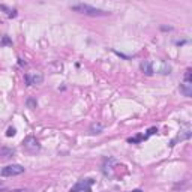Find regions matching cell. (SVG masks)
<instances>
[{"label": "cell", "instance_id": "cell-23", "mask_svg": "<svg viewBox=\"0 0 192 192\" xmlns=\"http://www.w3.org/2000/svg\"><path fill=\"white\" fill-rule=\"evenodd\" d=\"M0 186H2V182H0Z\"/></svg>", "mask_w": 192, "mask_h": 192}, {"label": "cell", "instance_id": "cell-22", "mask_svg": "<svg viewBox=\"0 0 192 192\" xmlns=\"http://www.w3.org/2000/svg\"><path fill=\"white\" fill-rule=\"evenodd\" d=\"M129 192H143L141 189H134V191H129Z\"/></svg>", "mask_w": 192, "mask_h": 192}, {"label": "cell", "instance_id": "cell-9", "mask_svg": "<svg viewBox=\"0 0 192 192\" xmlns=\"http://www.w3.org/2000/svg\"><path fill=\"white\" fill-rule=\"evenodd\" d=\"M179 90L183 95L185 98H192V83H186L183 81L182 84L179 86Z\"/></svg>", "mask_w": 192, "mask_h": 192}, {"label": "cell", "instance_id": "cell-8", "mask_svg": "<svg viewBox=\"0 0 192 192\" xmlns=\"http://www.w3.org/2000/svg\"><path fill=\"white\" fill-rule=\"evenodd\" d=\"M140 69H141V72L144 74V75H147V77H150V75H153V63L150 60H144L140 63Z\"/></svg>", "mask_w": 192, "mask_h": 192}, {"label": "cell", "instance_id": "cell-3", "mask_svg": "<svg viewBox=\"0 0 192 192\" xmlns=\"http://www.w3.org/2000/svg\"><path fill=\"white\" fill-rule=\"evenodd\" d=\"M23 149H24V152H27V153H30V155H35L41 150V144H39V141L35 138L33 135H29V137H26V138L23 140Z\"/></svg>", "mask_w": 192, "mask_h": 192}, {"label": "cell", "instance_id": "cell-4", "mask_svg": "<svg viewBox=\"0 0 192 192\" xmlns=\"http://www.w3.org/2000/svg\"><path fill=\"white\" fill-rule=\"evenodd\" d=\"M26 168L20 164H12V165H6L0 170V176L2 177H14V176H20L23 174Z\"/></svg>", "mask_w": 192, "mask_h": 192}, {"label": "cell", "instance_id": "cell-2", "mask_svg": "<svg viewBox=\"0 0 192 192\" xmlns=\"http://www.w3.org/2000/svg\"><path fill=\"white\" fill-rule=\"evenodd\" d=\"M93 185H95V179H92V177L80 179L77 183L69 189V192H90Z\"/></svg>", "mask_w": 192, "mask_h": 192}, {"label": "cell", "instance_id": "cell-16", "mask_svg": "<svg viewBox=\"0 0 192 192\" xmlns=\"http://www.w3.org/2000/svg\"><path fill=\"white\" fill-rule=\"evenodd\" d=\"M11 44H12V41H11V38H9V36H3V38H2V41H0V47L11 45Z\"/></svg>", "mask_w": 192, "mask_h": 192}, {"label": "cell", "instance_id": "cell-21", "mask_svg": "<svg viewBox=\"0 0 192 192\" xmlns=\"http://www.w3.org/2000/svg\"><path fill=\"white\" fill-rule=\"evenodd\" d=\"M176 44L177 45H183V44H186V41H177Z\"/></svg>", "mask_w": 192, "mask_h": 192}, {"label": "cell", "instance_id": "cell-18", "mask_svg": "<svg viewBox=\"0 0 192 192\" xmlns=\"http://www.w3.org/2000/svg\"><path fill=\"white\" fill-rule=\"evenodd\" d=\"M8 17H9V18H15V17H17V9H12V11L8 14Z\"/></svg>", "mask_w": 192, "mask_h": 192}, {"label": "cell", "instance_id": "cell-7", "mask_svg": "<svg viewBox=\"0 0 192 192\" xmlns=\"http://www.w3.org/2000/svg\"><path fill=\"white\" fill-rule=\"evenodd\" d=\"M191 135H192V131H191V126H189V123H186L185 125V128L180 131V134L177 135L174 140H171V143H170V146L171 147H174L179 143V141H183V140H189L191 138Z\"/></svg>", "mask_w": 192, "mask_h": 192}, {"label": "cell", "instance_id": "cell-15", "mask_svg": "<svg viewBox=\"0 0 192 192\" xmlns=\"http://www.w3.org/2000/svg\"><path fill=\"white\" fill-rule=\"evenodd\" d=\"M185 81H186V83H192V71H191V68H188V69L185 71Z\"/></svg>", "mask_w": 192, "mask_h": 192}, {"label": "cell", "instance_id": "cell-12", "mask_svg": "<svg viewBox=\"0 0 192 192\" xmlns=\"http://www.w3.org/2000/svg\"><path fill=\"white\" fill-rule=\"evenodd\" d=\"M159 74H162V75H170L171 74V66H170L167 62H161V68H159Z\"/></svg>", "mask_w": 192, "mask_h": 192}, {"label": "cell", "instance_id": "cell-1", "mask_svg": "<svg viewBox=\"0 0 192 192\" xmlns=\"http://www.w3.org/2000/svg\"><path fill=\"white\" fill-rule=\"evenodd\" d=\"M71 9H72V11H75V12H78V14L89 15V17H105V15H110V14H111V12H108V11H104V9L90 6V5H87V3L71 5Z\"/></svg>", "mask_w": 192, "mask_h": 192}, {"label": "cell", "instance_id": "cell-14", "mask_svg": "<svg viewBox=\"0 0 192 192\" xmlns=\"http://www.w3.org/2000/svg\"><path fill=\"white\" fill-rule=\"evenodd\" d=\"M149 138V135H137V137H134V138H129L128 140V143H131V144H135V143H140V141H143V140H147Z\"/></svg>", "mask_w": 192, "mask_h": 192}, {"label": "cell", "instance_id": "cell-19", "mask_svg": "<svg viewBox=\"0 0 192 192\" xmlns=\"http://www.w3.org/2000/svg\"><path fill=\"white\" fill-rule=\"evenodd\" d=\"M161 30H164V32H171V30H173V27H171V26H162Z\"/></svg>", "mask_w": 192, "mask_h": 192}, {"label": "cell", "instance_id": "cell-17", "mask_svg": "<svg viewBox=\"0 0 192 192\" xmlns=\"http://www.w3.org/2000/svg\"><path fill=\"white\" fill-rule=\"evenodd\" d=\"M15 134H17V129H15V128H14V126H9L8 131H6V137H8V138H11V137H14Z\"/></svg>", "mask_w": 192, "mask_h": 192}, {"label": "cell", "instance_id": "cell-13", "mask_svg": "<svg viewBox=\"0 0 192 192\" xmlns=\"http://www.w3.org/2000/svg\"><path fill=\"white\" fill-rule=\"evenodd\" d=\"M26 107L30 108V110H35V108H38V101L35 99V98H27L26 99Z\"/></svg>", "mask_w": 192, "mask_h": 192}, {"label": "cell", "instance_id": "cell-11", "mask_svg": "<svg viewBox=\"0 0 192 192\" xmlns=\"http://www.w3.org/2000/svg\"><path fill=\"white\" fill-rule=\"evenodd\" d=\"M15 156V150L11 147H2L0 149V159H11Z\"/></svg>", "mask_w": 192, "mask_h": 192}, {"label": "cell", "instance_id": "cell-10", "mask_svg": "<svg viewBox=\"0 0 192 192\" xmlns=\"http://www.w3.org/2000/svg\"><path fill=\"white\" fill-rule=\"evenodd\" d=\"M104 131V123L101 122H93L90 126H89V134L90 135H99Z\"/></svg>", "mask_w": 192, "mask_h": 192}, {"label": "cell", "instance_id": "cell-5", "mask_svg": "<svg viewBox=\"0 0 192 192\" xmlns=\"http://www.w3.org/2000/svg\"><path fill=\"white\" fill-rule=\"evenodd\" d=\"M119 164V161L116 159V158H111V156H108L104 159V164H102V173H104V176L107 177H111L114 174V167Z\"/></svg>", "mask_w": 192, "mask_h": 192}, {"label": "cell", "instance_id": "cell-20", "mask_svg": "<svg viewBox=\"0 0 192 192\" xmlns=\"http://www.w3.org/2000/svg\"><path fill=\"white\" fill-rule=\"evenodd\" d=\"M11 192H29L27 189H15V191H11Z\"/></svg>", "mask_w": 192, "mask_h": 192}, {"label": "cell", "instance_id": "cell-6", "mask_svg": "<svg viewBox=\"0 0 192 192\" xmlns=\"http://www.w3.org/2000/svg\"><path fill=\"white\" fill-rule=\"evenodd\" d=\"M24 80H26V84L27 86H38V84H42L44 75L41 72H29V74L24 75Z\"/></svg>", "mask_w": 192, "mask_h": 192}]
</instances>
